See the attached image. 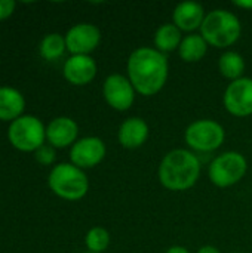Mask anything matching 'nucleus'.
I'll list each match as a JSON object with an SVG mask.
<instances>
[{"mask_svg": "<svg viewBox=\"0 0 252 253\" xmlns=\"http://www.w3.org/2000/svg\"><path fill=\"white\" fill-rule=\"evenodd\" d=\"M168 73L166 55L154 47H137L126 62V77L143 96L159 93L166 84Z\"/></svg>", "mask_w": 252, "mask_h": 253, "instance_id": "nucleus-1", "label": "nucleus"}, {"mask_svg": "<svg viewBox=\"0 0 252 253\" xmlns=\"http://www.w3.org/2000/svg\"><path fill=\"white\" fill-rule=\"evenodd\" d=\"M157 176L169 191H187L201 176V160L186 148H175L166 153L159 165Z\"/></svg>", "mask_w": 252, "mask_h": 253, "instance_id": "nucleus-2", "label": "nucleus"}, {"mask_svg": "<svg viewBox=\"0 0 252 253\" xmlns=\"http://www.w3.org/2000/svg\"><path fill=\"white\" fill-rule=\"evenodd\" d=\"M242 33V24L239 18L226 9H214L206 13L201 27V36L205 42L218 49L233 46Z\"/></svg>", "mask_w": 252, "mask_h": 253, "instance_id": "nucleus-3", "label": "nucleus"}, {"mask_svg": "<svg viewBox=\"0 0 252 253\" xmlns=\"http://www.w3.org/2000/svg\"><path fill=\"white\" fill-rule=\"evenodd\" d=\"M48 184L58 197L70 202L83 199L89 190L86 173L73 163H59L53 166L49 173Z\"/></svg>", "mask_w": 252, "mask_h": 253, "instance_id": "nucleus-4", "label": "nucleus"}, {"mask_svg": "<svg viewBox=\"0 0 252 253\" xmlns=\"http://www.w3.org/2000/svg\"><path fill=\"white\" fill-rule=\"evenodd\" d=\"M248 170V162L242 153L238 151H227L220 156H217L208 169L209 181L220 188H227L245 176Z\"/></svg>", "mask_w": 252, "mask_h": 253, "instance_id": "nucleus-5", "label": "nucleus"}, {"mask_svg": "<svg viewBox=\"0 0 252 253\" xmlns=\"http://www.w3.org/2000/svg\"><path fill=\"white\" fill-rule=\"evenodd\" d=\"M226 139L224 127L211 119H201L190 123L184 132V141L190 151L211 153L218 150Z\"/></svg>", "mask_w": 252, "mask_h": 253, "instance_id": "nucleus-6", "label": "nucleus"}, {"mask_svg": "<svg viewBox=\"0 0 252 253\" xmlns=\"http://www.w3.org/2000/svg\"><path fill=\"white\" fill-rule=\"evenodd\" d=\"M7 138L19 151H36L46 139V127L34 116H21L10 123Z\"/></svg>", "mask_w": 252, "mask_h": 253, "instance_id": "nucleus-7", "label": "nucleus"}, {"mask_svg": "<svg viewBox=\"0 0 252 253\" xmlns=\"http://www.w3.org/2000/svg\"><path fill=\"white\" fill-rule=\"evenodd\" d=\"M223 104L227 113L235 117L252 116V79L242 77L230 82L223 95Z\"/></svg>", "mask_w": 252, "mask_h": 253, "instance_id": "nucleus-8", "label": "nucleus"}, {"mask_svg": "<svg viewBox=\"0 0 252 253\" xmlns=\"http://www.w3.org/2000/svg\"><path fill=\"white\" fill-rule=\"evenodd\" d=\"M135 89L129 79L122 74H110L102 84V96L108 107L116 111H128L135 102Z\"/></svg>", "mask_w": 252, "mask_h": 253, "instance_id": "nucleus-9", "label": "nucleus"}, {"mask_svg": "<svg viewBox=\"0 0 252 253\" xmlns=\"http://www.w3.org/2000/svg\"><path fill=\"white\" fill-rule=\"evenodd\" d=\"M65 37L67 50L71 55H89L101 42V31L97 25L89 22H80L73 25Z\"/></svg>", "mask_w": 252, "mask_h": 253, "instance_id": "nucleus-10", "label": "nucleus"}, {"mask_svg": "<svg viewBox=\"0 0 252 253\" xmlns=\"http://www.w3.org/2000/svg\"><path fill=\"white\" fill-rule=\"evenodd\" d=\"M107 148L101 138L86 136L76 141L70 150V160L80 169H91L98 166L105 157Z\"/></svg>", "mask_w": 252, "mask_h": 253, "instance_id": "nucleus-11", "label": "nucleus"}, {"mask_svg": "<svg viewBox=\"0 0 252 253\" xmlns=\"http://www.w3.org/2000/svg\"><path fill=\"white\" fill-rule=\"evenodd\" d=\"M98 67L91 55H71L62 68L65 80L74 86H85L97 76Z\"/></svg>", "mask_w": 252, "mask_h": 253, "instance_id": "nucleus-12", "label": "nucleus"}, {"mask_svg": "<svg viewBox=\"0 0 252 253\" xmlns=\"http://www.w3.org/2000/svg\"><path fill=\"white\" fill-rule=\"evenodd\" d=\"M79 126L70 117H56L46 126V139L53 148H65L77 141Z\"/></svg>", "mask_w": 252, "mask_h": 253, "instance_id": "nucleus-13", "label": "nucleus"}, {"mask_svg": "<svg viewBox=\"0 0 252 253\" xmlns=\"http://www.w3.org/2000/svg\"><path fill=\"white\" fill-rule=\"evenodd\" d=\"M206 13L201 3L198 1H183L178 3L172 12V24L181 31L192 34L195 30H201Z\"/></svg>", "mask_w": 252, "mask_h": 253, "instance_id": "nucleus-14", "label": "nucleus"}, {"mask_svg": "<svg viewBox=\"0 0 252 253\" xmlns=\"http://www.w3.org/2000/svg\"><path fill=\"white\" fill-rule=\"evenodd\" d=\"M149 132V125L141 117H129L119 126L117 141L126 150H135L146 144Z\"/></svg>", "mask_w": 252, "mask_h": 253, "instance_id": "nucleus-15", "label": "nucleus"}, {"mask_svg": "<svg viewBox=\"0 0 252 253\" xmlns=\"http://www.w3.org/2000/svg\"><path fill=\"white\" fill-rule=\"evenodd\" d=\"M25 107V99L22 93L9 86L0 87V120L13 122L21 117Z\"/></svg>", "mask_w": 252, "mask_h": 253, "instance_id": "nucleus-16", "label": "nucleus"}, {"mask_svg": "<svg viewBox=\"0 0 252 253\" xmlns=\"http://www.w3.org/2000/svg\"><path fill=\"white\" fill-rule=\"evenodd\" d=\"M183 31L175 27L172 22H168V24H162L156 33H154V37H153V42H154V49H157L159 52L162 53H169V52H174L180 47L181 44V40H183Z\"/></svg>", "mask_w": 252, "mask_h": 253, "instance_id": "nucleus-17", "label": "nucleus"}, {"mask_svg": "<svg viewBox=\"0 0 252 253\" xmlns=\"http://www.w3.org/2000/svg\"><path fill=\"white\" fill-rule=\"evenodd\" d=\"M209 44L205 42V39L201 34L192 33L186 37H183L181 44L178 47V55L184 62H199L203 59V56L208 52Z\"/></svg>", "mask_w": 252, "mask_h": 253, "instance_id": "nucleus-18", "label": "nucleus"}, {"mask_svg": "<svg viewBox=\"0 0 252 253\" xmlns=\"http://www.w3.org/2000/svg\"><path fill=\"white\" fill-rule=\"evenodd\" d=\"M245 67L247 65H245L244 56L235 50L224 52L218 59V70H220L221 76L230 82L242 79L244 73H245Z\"/></svg>", "mask_w": 252, "mask_h": 253, "instance_id": "nucleus-19", "label": "nucleus"}, {"mask_svg": "<svg viewBox=\"0 0 252 253\" xmlns=\"http://www.w3.org/2000/svg\"><path fill=\"white\" fill-rule=\"evenodd\" d=\"M39 50H40V55L46 61H55V59L61 58L64 55V52L67 50L65 37L58 33L46 34L43 37V40L40 42Z\"/></svg>", "mask_w": 252, "mask_h": 253, "instance_id": "nucleus-20", "label": "nucleus"}, {"mask_svg": "<svg viewBox=\"0 0 252 253\" xmlns=\"http://www.w3.org/2000/svg\"><path fill=\"white\" fill-rule=\"evenodd\" d=\"M85 245L89 252L102 253L110 245V233L104 227H94L86 233Z\"/></svg>", "mask_w": 252, "mask_h": 253, "instance_id": "nucleus-21", "label": "nucleus"}, {"mask_svg": "<svg viewBox=\"0 0 252 253\" xmlns=\"http://www.w3.org/2000/svg\"><path fill=\"white\" fill-rule=\"evenodd\" d=\"M34 156H36V160L40 163V165H45V166H49L55 162L56 159V153H55V148L52 145H46L43 144L40 148H37L34 151Z\"/></svg>", "mask_w": 252, "mask_h": 253, "instance_id": "nucleus-22", "label": "nucleus"}, {"mask_svg": "<svg viewBox=\"0 0 252 253\" xmlns=\"http://www.w3.org/2000/svg\"><path fill=\"white\" fill-rule=\"evenodd\" d=\"M16 3L13 0H0V21L9 18L15 10Z\"/></svg>", "mask_w": 252, "mask_h": 253, "instance_id": "nucleus-23", "label": "nucleus"}, {"mask_svg": "<svg viewBox=\"0 0 252 253\" xmlns=\"http://www.w3.org/2000/svg\"><path fill=\"white\" fill-rule=\"evenodd\" d=\"M233 4H235L236 7H241V9L252 10V0H235Z\"/></svg>", "mask_w": 252, "mask_h": 253, "instance_id": "nucleus-24", "label": "nucleus"}, {"mask_svg": "<svg viewBox=\"0 0 252 253\" xmlns=\"http://www.w3.org/2000/svg\"><path fill=\"white\" fill-rule=\"evenodd\" d=\"M198 253H221L220 252V249L218 248H215V246H212V245H205V246H202Z\"/></svg>", "mask_w": 252, "mask_h": 253, "instance_id": "nucleus-25", "label": "nucleus"}, {"mask_svg": "<svg viewBox=\"0 0 252 253\" xmlns=\"http://www.w3.org/2000/svg\"><path fill=\"white\" fill-rule=\"evenodd\" d=\"M165 253H190L187 248L184 246H171Z\"/></svg>", "mask_w": 252, "mask_h": 253, "instance_id": "nucleus-26", "label": "nucleus"}, {"mask_svg": "<svg viewBox=\"0 0 252 253\" xmlns=\"http://www.w3.org/2000/svg\"><path fill=\"white\" fill-rule=\"evenodd\" d=\"M88 253H94V252H89V251H88Z\"/></svg>", "mask_w": 252, "mask_h": 253, "instance_id": "nucleus-27", "label": "nucleus"}, {"mask_svg": "<svg viewBox=\"0 0 252 253\" xmlns=\"http://www.w3.org/2000/svg\"><path fill=\"white\" fill-rule=\"evenodd\" d=\"M235 253H239V252H235Z\"/></svg>", "mask_w": 252, "mask_h": 253, "instance_id": "nucleus-28", "label": "nucleus"}]
</instances>
